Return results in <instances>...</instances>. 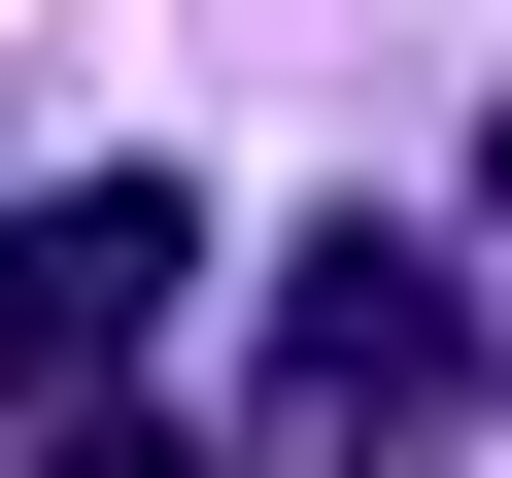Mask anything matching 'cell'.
I'll use <instances>...</instances> for the list:
<instances>
[{
	"instance_id": "6da1fadb",
	"label": "cell",
	"mask_w": 512,
	"mask_h": 478,
	"mask_svg": "<svg viewBox=\"0 0 512 478\" xmlns=\"http://www.w3.org/2000/svg\"><path fill=\"white\" fill-rule=\"evenodd\" d=\"M274 410H308L342 478H444V444H478V274H444V239H376V205H342L308 274H274Z\"/></svg>"
},
{
	"instance_id": "7a4b0ae2",
	"label": "cell",
	"mask_w": 512,
	"mask_h": 478,
	"mask_svg": "<svg viewBox=\"0 0 512 478\" xmlns=\"http://www.w3.org/2000/svg\"><path fill=\"white\" fill-rule=\"evenodd\" d=\"M171 274H205V205H171V171H35V205H0V376H35V410H137Z\"/></svg>"
},
{
	"instance_id": "3957f363",
	"label": "cell",
	"mask_w": 512,
	"mask_h": 478,
	"mask_svg": "<svg viewBox=\"0 0 512 478\" xmlns=\"http://www.w3.org/2000/svg\"><path fill=\"white\" fill-rule=\"evenodd\" d=\"M35 478H205V444H171V410H35Z\"/></svg>"
}]
</instances>
